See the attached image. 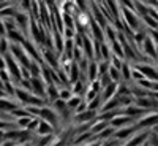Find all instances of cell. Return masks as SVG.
<instances>
[{
	"mask_svg": "<svg viewBox=\"0 0 158 146\" xmlns=\"http://www.w3.org/2000/svg\"><path fill=\"white\" fill-rule=\"evenodd\" d=\"M82 100H84V99H82V95H76V94H74L71 99H68V100H67V103H68V108H70V110H73V113H74L76 107H77V105L81 103Z\"/></svg>",
	"mask_w": 158,
	"mask_h": 146,
	"instance_id": "5",
	"label": "cell"
},
{
	"mask_svg": "<svg viewBox=\"0 0 158 146\" xmlns=\"http://www.w3.org/2000/svg\"><path fill=\"white\" fill-rule=\"evenodd\" d=\"M74 94H73V89L71 87H67V86H60V99H63V100H68V99H71Z\"/></svg>",
	"mask_w": 158,
	"mask_h": 146,
	"instance_id": "7",
	"label": "cell"
},
{
	"mask_svg": "<svg viewBox=\"0 0 158 146\" xmlns=\"http://www.w3.org/2000/svg\"><path fill=\"white\" fill-rule=\"evenodd\" d=\"M141 18H144V22H142V24L149 25L150 29H158V21H156L153 16H150L149 13H147V15H144V16H141Z\"/></svg>",
	"mask_w": 158,
	"mask_h": 146,
	"instance_id": "6",
	"label": "cell"
},
{
	"mask_svg": "<svg viewBox=\"0 0 158 146\" xmlns=\"http://www.w3.org/2000/svg\"><path fill=\"white\" fill-rule=\"evenodd\" d=\"M142 52H144L146 56L152 57L153 60H156V57H158V52H156V43L153 42V38H152L150 35H147V37H146V40L142 42Z\"/></svg>",
	"mask_w": 158,
	"mask_h": 146,
	"instance_id": "2",
	"label": "cell"
},
{
	"mask_svg": "<svg viewBox=\"0 0 158 146\" xmlns=\"http://www.w3.org/2000/svg\"><path fill=\"white\" fill-rule=\"evenodd\" d=\"M136 122V117H133V116H130V114H127V113H117L111 121H109V124L111 126H114L115 129H120V127H125V126H130V124H135Z\"/></svg>",
	"mask_w": 158,
	"mask_h": 146,
	"instance_id": "1",
	"label": "cell"
},
{
	"mask_svg": "<svg viewBox=\"0 0 158 146\" xmlns=\"http://www.w3.org/2000/svg\"><path fill=\"white\" fill-rule=\"evenodd\" d=\"M98 76H100V73H98V60L92 59V60H90V64H89V70H87L89 83H90V81H94V79H97Z\"/></svg>",
	"mask_w": 158,
	"mask_h": 146,
	"instance_id": "4",
	"label": "cell"
},
{
	"mask_svg": "<svg viewBox=\"0 0 158 146\" xmlns=\"http://www.w3.org/2000/svg\"><path fill=\"white\" fill-rule=\"evenodd\" d=\"M54 126H52L49 121H46V119H43L41 117V122H40V126H38V129H36V134L38 135H51V134H54Z\"/></svg>",
	"mask_w": 158,
	"mask_h": 146,
	"instance_id": "3",
	"label": "cell"
}]
</instances>
